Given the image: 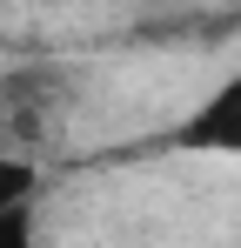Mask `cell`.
I'll return each mask as SVG.
<instances>
[{
    "label": "cell",
    "instance_id": "1",
    "mask_svg": "<svg viewBox=\"0 0 241 248\" xmlns=\"http://www.w3.org/2000/svg\"><path fill=\"white\" fill-rule=\"evenodd\" d=\"M167 148L208 155V161H241V67H228L208 94H195V108L167 127Z\"/></svg>",
    "mask_w": 241,
    "mask_h": 248
},
{
    "label": "cell",
    "instance_id": "2",
    "mask_svg": "<svg viewBox=\"0 0 241 248\" xmlns=\"http://www.w3.org/2000/svg\"><path fill=\"white\" fill-rule=\"evenodd\" d=\"M34 195H40V161L27 148H0V208L34 202Z\"/></svg>",
    "mask_w": 241,
    "mask_h": 248
},
{
    "label": "cell",
    "instance_id": "3",
    "mask_svg": "<svg viewBox=\"0 0 241 248\" xmlns=\"http://www.w3.org/2000/svg\"><path fill=\"white\" fill-rule=\"evenodd\" d=\"M0 248H47V235H40V208H34V202L0 208Z\"/></svg>",
    "mask_w": 241,
    "mask_h": 248
}]
</instances>
